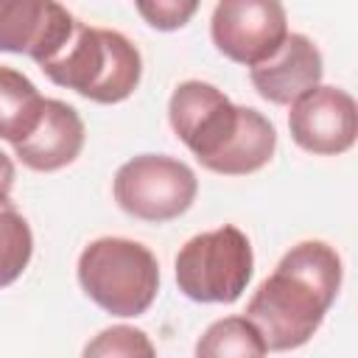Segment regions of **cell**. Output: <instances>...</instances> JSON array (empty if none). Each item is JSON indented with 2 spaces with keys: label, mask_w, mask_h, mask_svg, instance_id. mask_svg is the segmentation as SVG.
I'll list each match as a JSON object with an SVG mask.
<instances>
[{
  "label": "cell",
  "mask_w": 358,
  "mask_h": 358,
  "mask_svg": "<svg viewBox=\"0 0 358 358\" xmlns=\"http://www.w3.org/2000/svg\"><path fill=\"white\" fill-rule=\"evenodd\" d=\"M154 352H157V347L148 341V336L129 324H112V327L101 330L84 347V355H103V358H109V355L131 358V355H154Z\"/></svg>",
  "instance_id": "15"
},
{
  "label": "cell",
  "mask_w": 358,
  "mask_h": 358,
  "mask_svg": "<svg viewBox=\"0 0 358 358\" xmlns=\"http://www.w3.org/2000/svg\"><path fill=\"white\" fill-rule=\"evenodd\" d=\"M11 187H14V162L8 154L0 151V201H11Z\"/></svg>",
  "instance_id": "17"
},
{
  "label": "cell",
  "mask_w": 358,
  "mask_h": 358,
  "mask_svg": "<svg viewBox=\"0 0 358 358\" xmlns=\"http://www.w3.org/2000/svg\"><path fill=\"white\" fill-rule=\"evenodd\" d=\"M81 291L109 316L137 319L159 294L157 255L131 238L103 235L90 241L76 263Z\"/></svg>",
  "instance_id": "4"
},
{
  "label": "cell",
  "mask_w": 358,
  "mask_h": 358,
  "mask_svg": "<svg viewBox=\"0 0 358 358\" xmlns=\"http://www.w3.org/2000/svg\"><path fill=\"white\" fill-rule=\"evenodd\" d=\"M322 50L305 34H288L268 59L249 67V81L255 92L274 106L294 103L299 95L322 84Z\"/></svg>",
  "instance_id": "10"
},
{
  "label": "cell",
  "mask_w": 358,
  "mask_h": 358,
  "mask_svg": "<svg viewBox=\"0 0 358 358\" xmlns=\"http://www.w3.org/2000/svg\"><path fill=\"white\" fill-rule=\"evenodd\" d=\"M42 106L45 98L34 81L20 70L0 64V140L11 145L25 140L42 117Z\"/></svg>",
  "instance_id": "12"
},
{
  "label": "cell",
  "mask_w": 358,
  "mask_h": 358,
  "mask_svg": "<svg viewBox=\"0 0 358 358\" xmlns=\"http://www.w3.org/2000/svg\"><path fill=\"white\" fill-rule=\"evenodd\" d=\"M344 280V263L327 241L294 243L246 302V319L263 336L268 352L308 344L333 308Z\"/></svg>",
  "instance_id": "1"
},
{
  "label": "cell",
  "mask_w": 358,
  "mask_h": 358,
  "mask_svg": "<svg viewBox=\"0 0 358 358\" xmlns=\"http://www.w3.org/2000/svg\"><path fill=\"white\" fill-rule=\"evenodd\" d=\"M168 120L199 165L221 176H249L277 151V129L263 112L232 103L215 84L199 78L176 84Z\"/></svg>",
  "instance_id": "2"
},
{
  "label": "cell",
  "mask_w": 358,
  "mask_h": 358,
  "mask_svg": "<svg viewBox=\"0 0 358 358\" xmlns=\"http://www.w3.org/2000/svg\"><path fill=\"white\" fill-rule=\"evenodd\" d=\"M288 106V131L302 151L316 157H338L355 145L358 106L347 90L316 84Z\"/></svg>",
  "instance_id": "8"
},
{
  "label": "cell",
  "mask_w": 358,
  "mask_h": 358,
  "mask_svg": "<svg viewBox=\"0 0 358 358\" xmlns=\"http://www.w3.org/2000/svg\"><path fill=\"white\" fill-rule=\"evenodd\" d=\"M84 140L87 131L76 106L59 98H45L36 129L25 140L14 143V157L36 173H53L78 159Z\"/></svg>",
  "instance_id": "11"
},
{
  "label": "cell",
  "mask_w": 358,
  "mask_h": 358,
  "mask_svg": "<svg viewBox=\"0 0 358 358\" xmlns=\"http://www.w3.org/2000/svg\"><path fill=\"white\" fill-rule=\"evenodd\" d=\"M199 6L201 0H134V8L143 17V22L165 34L185 28L196 17Z\"/></svg>",
  "instance_id": "16"
},
{
  "label": "cell",
  "mask_w": 358,
  "mask_h": 358,
  "mask_svg": "<svg viewBox=\"0 0 358 358\" xmlns=\"http://www.w3.org/2000/svg\"><path fill=\"white\" fill-rule=\"evenodd\" d=\"M199 193L193 168L168 154H137L126 159L115 179L112 196L117 207L148 224H165L185 215Z\"/></svg>",
  "instance_id": "6"
},
{
  "label": "cell",
  "mask_w": 358,
  "mask_h": 358,
  "mask_svg": "<svg viewBox=\"0 0 358 358\" xmlns=\"http://www.w3.org/2000/svg\"><path fill=\"white\" fill-rule=\"evenodd\" d=\"M34 257V232L25 215L11 204L0 201V288L17 282Z\"/></svg>",
  "instance_id": "14"
},
{
  "label": "cell",
  "mask_w": 358,
  "mask_h": 358,
  "mask_svg": "<svg viewBox=\"0 0 358 358\" xmlns=\"http://www.w3.org/2000/svg\"><path fill=\"white\" fill-rule=\"evenodd\" d=\"M76 17L59 0H0V53L42 64L70 36Z\"/></svg>",
  "instance_id": "9"
},
{
  "label": "cell",
  "mask_w": 358,
  "mask_h": 358,
  "mask_svg": "<svg viewBox=\"0 0 358 358\" xmlns=\"http://www.w3.org/2000/svg\"><path fill=\"white\" fill-rule=\"evenodd\" d=\"M39 70L56 87L109 106L134 95L143 78V56L120 31L92 28L76 20L67 42L48 56Z\"/></svg>",
  "instance_id": "3"
},
{
  "label": "cell",
  "mask_w": 358,
  "mask_h": 358,
  "mask_svg": "<svg viewBox=\"0 0 358 358\" xmlns=\"http://www.w3.org/2000/svg\"><path fill=\"white\" fill-rule=\"evenodd\" d=\"M173 274L179 291L201 305H232L255 274V252L243 229L224 224L193 235L176 252Z\"/></svg>",
  "instance_id": "5"
},
{
  "label": "cell",
  "mask_w": 358,
  "mask_h": 358,
  "mask_svg": "<svg viewBox=\"0 0 358 358\" xmlns=\"http://www.w3.org/2000/svg\"><path fill=\"white\" fill-rule=\"evenodd\" d=\"M266 352H268V347H266L263 336L257 333V327L246 316L218 319L196 341V355L199 358H227V355L260 358Z\"/></svg>",
  "instance_id": "13"
},
{
  "label": "cell",
  "mask_w": 358,
  "mask_h": 358,
  "mask_svg": "<svg viewBox=\"0 0 358 358\" xmlns=\"http://www.w3.org/2000/svg\"><path fill=\"white\" fill-rule=\"evenodd\" d=\"M288 36L282 0H218L210 17V39L221 56L252 67L268 59Z\"/></svg>",
  "instance_id": "7"
}]
</instances>
